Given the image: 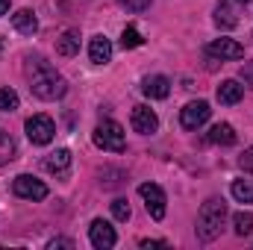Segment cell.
<instances>
[{
  "label": "cell",
  "mask_w": 253,
  "mask_h": 250,
  "mask_svg": "<svg viewBox=\"0 0 253 250\" xmlns=\"http://www.w3.org/2000/svg\"><path fill=\"white\" fill-rule=\"evenodd\" d=\"M30 91L39 100H59L68 91V83H65V77L50 62L36 59L33 68H30Z\"/></svg>",
  "instance_id": "6da1fadb"
},
{
  "label": "cell",
  "mask_w": 253,
  "mask_h": 250,
  "mask_svg": "<svg viewBox=\"0 0 253 250\" xmlns=\"http://www.w3.org/2000/svg\"><path fill=\"white\" fill-rule=\"evenodd\" d=\"M224 221H227V203L221 197H209L200 212H197V239L200 242H215L224 230Z\"/></svg>",
  "instance_id": "7a4b0ae2"
},
{
  "label": "cell",
  "mask_w": 253,
  "mask_h": 250,
  "mask_svg": "<svg viewBox=\"0 0 253 250\" xmlns=\"http://www.w3.org/2000/svg\"><path fill=\"white\" fill-rule=\"evenodd\" d=\"M94 144L103 147V150H112V153H124L126 138H124V126L118 121H103V124L94 126Z\"/></svg>",
  "instance_id": "3957f363"
},
{
  "label": "cell",
  "mask_w": 253,
  "mask_h": 250,
  "mask_svg": "<svg viewBox=\"0 0 253 250\" xmlns=\"http://www.w3.org/2000/svg\"><path fill=\"white\" fill-rule=\"evenodd\" d=\"M138 194H141L144 209L150 212V218H153V221H162L165 212H168V197H165V191L156 186V183H141V186H138Z\"/></svg>",
  "instance_id": "277c9868"
},
{
  "label": "cell",
  "mask_w": 253,
  "mask_h": 250,
  "mask_svg": "<svg viewBox=\"0 0 253 250\" xmlns=\"http://www.w3.org/2000/svg\"><path fill=\"white\" fill-rule=\"evenodd\" d=\"M27 138L33 141V144H50L53 141V135H56V126L53 121L47 118V115H33V118H27Z\"/></svg>",
  "instance_id": "5b68a950"
},
{
  "label": "cell",
  "mask_w": 253,
  "mask_h": 250,
  "mask_svg": "<svg viewBox=\"0 0 253 250\" xmlns=\"http://www.w3.org/2000/svg\"><path fill=\"white\" fill-rule=\"evenodd\" d=\"M209 115H212V109H209L206 100H191L180 112V124H183V129H197V126H203L209 121Z\"/></svg>",
  "instance_id": "8992f818"
},
{
  "label": "cell",
  "mask_w": 253,
  "mask_h": 250,
  "mask_svg": "<svg viewBox=\"0 0 253 250\" xmlns=\"http://www.w3.org/2000/svg\"><path fill=\"white\" fill-rule=\"evenodd\" d=\"M12 191H15L18 197H24V200H44V197H47V186H44L42 180L30 177V174H21V177H15Z\"/></svg>",
  "instance_id": "52a82bcc"
},
{
  "label": "cell",
  "mask_w": 253,
  "mask_h": 250,
  "mask_svg": "<svg viewBox=\"0 0 253 250\" xmlns=\"http://www.w3.org/2000/svg\"><path fill=\"white\" fill-rule=\"evenodd\" d=\"M88 239H91V245H94L97 250H109V248H115V242H118L115 230H112L109 221H103V218H94V221H91Z\"/></svg>",
  "instance_id": "ba28073f"
},
{
  "label": "cell",
  "mask_w": 253,
  "mask_h": 250,
  "mask_svg": "<svg viewBox=\"0 0 253 250\" xmlns=\"http://www.w3.org/2000/svg\"><path fill=\"white\" fill-rule=\"evenodd\" d=\"M206 53L215 56V59H245V47L233 39H215L212 44H206Z\"/></svg>",
  "instance_id": "9c48e42d"
},
{
  "label": "cell",
  "mask_w": 253,
  "mask_h": 250,
  "mask_svg": "<svg viewBox=\"0 0 253 250\" xmlns=\"http://www.w3.org/2000/svg\"><path fill=\"white\" fill-rule=\"evenodd\" d=\"M129 121H132V129L141 132V135H153L159 129V118H156V112L150 106H135Z\"/></svg>",
  "instance_id": "30bf717a"
},
{
  "label": "cell",
  "mask_w": 253,
  "mask_h": 250,
  "mask_svg": "<svg viewBox=\"0 0 253 250\" xmlns=\"http://www.w3.org/2000/svg\"><path fill=\"white\" fill-rule=\"evenodd\" d=\"M141 91H144L147 97H153V100H165V97L171 94V80L162 77V74H156V77H144Z\"/></svg>",
  "instance_id": "8fae6325"
},
{
  "label": "cell",
  "mask_w": 253,
  "mask_h": 250,
  "mask_svg": "<svg viewBox=\"0 0 253 250\" xmlns=\"http://www.w3.org/2000/svg\"><path fill=\"white\" fill-rule=\"evenodd\" d=\"M88 56H91L94 65H106L112 59V42H109L106 36H94V39L88 42Z\"/></svg>",
  "instance_id": "7c38bea8"
},
{
  "label": "cell",
  "mask_w": 253,
  "mask_h": 250,
  "mask_svg": "<svg viewBox=\"0 0 253 250\" xmlns=\"http://www.w3.org/2000/svg\"><path fill=\"white\" fill-rule=\"evenodd\" d=\"M245 97V85H239L236 80H224L221 85H218V100L224 103V106H233V103H239Z\"/></svg>",
  "instance_id": "4fadbf2b"
},
{
  "label": "cell",
  "mask_w": 253,
  "mask_h": 250,
  "mask_svg": "<svg viewBox=\"0 0 253 250\" xmlns=\"http://www.w3.org/2000/svg\"><path fill=\"white\" fill-rule=\"evenodd\" d=\"M56 50H59V56H77L80 53V33L77 30H65L56 39Z\"/></svg>",
  "instance_id": "5bb4252c"
},
{
  "label": "cell",
  "mask_w": 253,
  "mask_h": 250,
  "mask_svg": "<svg viewBox=\"0 0 253 250\" xmlns=\"http://www.w3.org/2000/svg\"><path fill=\"white\" fill-rule=\"evenodd\" d=\"M68 165H71V150H65V147H59L56 153H47L44 156V168L50 174H65Z\"/></svg>",
  "instance_id": "9a60e30c"
},
{
  "label": "cell",
  "mask_w": 253,
  "mask_h": 250,
  "mask_svg": "<svg viewBox=\"0 0 253 250\" xmlns=\"http://www.w3.org/2000/svg\"><path fill=\"white\" fill-rule=\"evenodd\" d=\"M12 24H15V30L24 33V36H33V33L39 30V21H36V15H33L30 9H18V12L12 15Z\"/></svg>",
  "instance_id": "2e32d148"
},
{
  "label": "cell",
  "mask_w": 253,
  "mask_h": 250,
  "mask_svg": "<svg viewBox=\"0 0 253 250\" xmlns=\"http://www.w3.org/2000/svg\"><path fill=\"white\" fill-rule=\"evenodd\" d=\"M236 129L230 124H215L212 129H209V141L212 144H221V147H230V144H236Z\"/></svg>",
  "instance_id": "e0dca14e"
},
{
  "label": "cell",
  "mask_w": 253,
  "mask_h": 250,
  "mask_svg": "<svg viewBox=\"0 0 253 250\" xmlns=\"http://www.w3.org/2000/svg\"><path fill=\"white\" fill-rule=\"evenodd\" d=\"M215 24H218L221 30H233V27L239 24V18H236V12L230 9L227 0H221V3L215 6Z\"/></svg>",
  "instance_id": "ac0fdd59"
},
{
  "label": "cell",
  "mask_w": 253,
  "mask_h": 250,
  "mask_svg": "<svg viewBox=\"0 0 253 250\" xmlns=\"http://www.w3.org/2000/svg\"><path fill=\"white\" fill-rule=\"evenodd\" d=\"M15 153H18V147H15V138H12L9 132H3V129H0V165L12 162V159H15Z\"/></svg>",
  "instance_id": "d6986e66"
},
{
  "label": "cell",
  "mask_w": 253,
  "mask_h": 250,
  "mask_svg": "<svg viewBox=\"0 0 253 250\" xmlns=\"http://www.w3.org/2000/svg\"><path fill=\"white\" fill-rule=\"evenodd\" d=\"M233 227H236V236H251L253 233V215L251 212H236L233 215Z\"/></svg>",
  "instance_id": "ffe728a7"
},
{
  "label": "cell",
  "mask_w": 253,
  "mask_h": 250,
  "mask_svg": "<svg viewBox=\"0 0 253 250\" xmlns=\"http://www.w3.org/2000/svg\"><path fill=\"white\" fill-rule=\"evenodd\" d=\"M233 197L239 203H253V183L251 180H236L233 183Z\"/></svg>",
  "instance_id": "44dd1931"
},
{
  "label": "cell",
  "mask_w": 253,
  "mask_h": 250,
  "mask_svg": "<svg viewBox=\"0 0 253 250\" xmlns=\"http://www.w3.org/2000/svg\"><path fill=\"white\" fill-rule=\"evenodd\" d=\"M18 103H21V100H18V91L3 85V88H0V112H15Z\"/></svg>",
  "instance_id": "7402d4cb"
},
{
  "label": "cell",
  "mask_w": 253,
  "mask_h": 250,
  "mask_svg": "<svg viewBox=\"0 0 253 250\" xmlns=\"http://www.w3.org/2000/svg\"><path fill=\"white\" fill-rule=\"evenodd\" d=\"M141 44H144V39H141V33H138L135 27H126L124 33H121V47H124V50L141 47Z\"/></svg>",
  "instance_id": "603a6c76"
},
{
  "label": "cell",
  "mask_w": 253,
  "mask_h": 250,
  "mask_svg": "<svg viewBox=\"0 0 253 250\" xmlns=\"http://www.w3.org/2000/svg\"><path fill=\"white\" fill-rule=\"evenodd\" d=\"M112 215H115V221H129V203L124 197L112 200Z\"/></svg>",
  "instance_id": "cb8c5ba5"
},
{
  "label": "cell",
  "mask_w": 253,
  "mask_h": 250,
  "mask_svg": "<svg viewBox=\"0 0 253 250\" xmlns=\"http://www.w3.org/2000/svg\"><path fill=\"white\" fill-rule=\"evenodd\" d=\"M239 165H242V171H248V174H253V147H248L242 156H239Z\"/></svg>",
  "instance_id": "d4e9b609"
},
{
  "label": "cell",
  "mask_w": 253,
  "mask_h": 250,
  "mask_svg": "<svg viewBox=\"0 0 253 250\" xmlns=\"http://www.w3.org/2000/svg\"><path fill=\"white\" fill-rule=\"evenodd\" d=\"M121 3H124L129 12H144V9H147L153 0H121Z\"/></svg>",
  "instance_id": "484cf974"
},
{
  "label": "cell",
  "mask_w": 253,
  "mask_h": 250,
  "mask_svg": "<svg viewBox=\"0 0 253 250\" xmlns=\"http://www.w3.org/2000/svg\"><path fill=\"white\" fill-rule=\"evenodd\" d=\"M242 80H245V85H248V88H253V62L242 65Z\"/></svg>",
  "instance_id": "4316f807"
},
{
  "label": "cell",
  "mask_w": 253,
  "mask_h": 250,
  "mask_svg": "<svg viewBox=\"0 0 253 250\" xmlns=\"http://www.w3.org/2000/svg\"><path fill=\"white\" fill-rule=\"evenodd\" d=\"M47 248H74V242H71V239H53Z\"/></svg>",
  "instance_id": "83f0119b"
},
{
  "label": "cell",
  "mask_w": 253,
  "mask_h": 250,
  "mask_svg": "<svg viewBox=\"0 0 253 250\" xmlns=\"http://www.w3.org/2000/svg\"><path fill=\"white\" fill-rule=\"evenodd\" d=\"M141 248H168V242H147V239H144Z\"/></svg>",
  "instance_id": "f1b7e54d"
},
{
  "label": "cell",
  "mask_w": 253,
  "mask_h": 250,
  "mask_svg": "<svg viewBox=\"0 0 253 250\" xmlns=\"http://www.w3.org/2000/svg\"><path fill=\"white\" fill-rule=\"evenodd\" d=\"M6 12H9V0H0V18H3Z\"/></svg>",
  "instance_id": "f546056e"
},
{
  "label": "cell",
  "mask_w": 253,
  "mask_h": 250,
  "mask_svg": "<svg viewBox=\"0 0 253 250\" xmlns=\"http://www.w3.org/2000/svg\"><path fill=\"white\" fill-rule=\"evenodd\" d=\"M239 3H253V0H239Z\"/></svg>",
  "instance_id": "4dcf8cb0"
}]
</instances>
